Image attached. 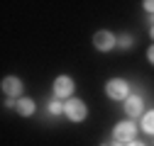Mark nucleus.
Here are the masks:
<instances>
[{"instance_id": "4", "label": "nucleus", "mask_w": 154, "mask_h": 146, "mask_svg": "<svg viewBox=\"0 0 154 146\" xmlns=\"http://www.w3.org/2000/svg\"><path fill=\"white\" fill-rule=\"evenodd\" d=\"M64 117H66L69 122H73V124L86 122V119H88V105H86V100H81V98L66 100V102H64Z\"/></svg>"}, {"instance_id": "6", "label": "nucleus", "mask_w": 154, "mask_h": 146, "mask_svg": "<svg viewBox=\"0 0 154 146\" xmlns=\"http://www.w3.org/2000/svg\"><path fill=\"white\" fill-rule=\"evenodd\" d=\"M0 90H3V95L8 100H20L25 95V83L20 76H5L0 80Z\"/></svg>"}, {"instance_id": "5", "label": "nucleus", "mask_w": 154, "mask_h": 146, "mask_svg": "<svg viewBox=\"0 0 154 146\" xmlns=\"http://www.w3.org/2000/svg\"><path fill=\"white\" fill-rule=\"evenodd\" d=\"M134 139H137V124H134V119H122L112 127V141L130 144Z\"/></svg>"}, {"instance_id": "11", "label": "nucleus", "mask_w": 154, "mask_h": 146, "mask_svg": "<svg viewBox=\"0 0 154 146\" xmlns=\"http://www.w3.org/2000/svg\"><path fill=\"white\" fill-rule=\"evenodd\" d=\"M47 115H49V117H61V115H64V100L51 98V100L47 102Z\"/></svg>"}, {"instance_id": "9", "label": "nucleus", "mask_w": 154, "mask_h": 146, "mask_svg": "<svg viewBox=\"0 0 154 146\" xmlns=\"http://www.w3.org/2000/svg\"><path fill=\"white\" fill-rule=\"evenodd\" d=\"M140 129H142L144 134L154 136V107H152V110H147V112L142 115V119H140Z\"/></svg>"}, {"instance_id": "13", "label": "nucleus", "mask_w": 154, "mask_h": 146, "mask_svg": "<svg viewBox=\"0 0 154 146\" xmlns=\"http://www.w3.org/2000/svg\"><path fill=\"white\" fill-rule=\"evenodd\" d=\"M144 56H147V61H149V63L154 66V44H152V46L147 49V54H144Z\"/></svg>"}, {"instance_id": "8", "label": "nucleus", "mask_w": 154, "mask_h": 146, "mask_svg": "<svg viewBox=\"0 0 154 146\" xmlns=\"http://www.w3.org/2000/svg\"><path fill=\"white\" fill-rule=\"evenodd\" d=\"M8 107H12L20 117H32V115L37 112V102H34L32 98H27V95H22L20 100H10Z\"/></svg>"}, {"instance_id": "14", "label": "nucleus", "mask_w": 154, "mask_h": 146, "mask_svg": "<svg viewBox=\"0 0 154 146\" xmlns=\"http://www.w3.org/2000/svg\"><path fill=\"white\" fill-rule=\"evenodd\" d=\"M127 146H147V144H144V141H137V139H134V141H130Z\"/></svg>"}, {"instance_id": "2", "label": "nucleus", "mask_w": 154, "mask_h": 146, "mask_svg": "<svg viewBox=\"0 0 154 146\" xmlns=\"http://www.w3.org/2000/svg\"><path fill=\"white\" fill-rule=\"evenodd\" d=\"M51 98H56V100H71V98H76V80L69 76V73H59V76L54 78V83H51Z\"/></svg>"}, {"instance_id": "10", "label": "nucleus", "mask_w": 154, "mask_h": 146, "mask_svg": "<svg viewBox=\"0 0 154 146\" xmlns=\"http://www.w3.org/2000/svg\"><path fill=\"white\" fill-rule=\"evenodd\" d=\"M134 44H137V39H134L130 32L118 34V49H120V51H130V49H134Z\"/></svg>"}, {"instance_id": "15", "label": "nucleus", "mask_w": 154, "mask_h": 146, "mask_svg": "<svg viewBox=\"0 0 154 146\" xmlns=\"http://www.w3.org/2000/svg\"><path fill=\"white\" fill-rule=\"evenodd\" d=\"M147 25H149V27H154V15H147Z\"/></svg>"}, {"instance_id": "12", "label": "nucleus", "mask_w": 154, "mask_h": 146, "mask_svg": "<svg viewBox=\"0 0 154 146\" xmlns=\"http://www.w3.org/2000/svg\"><path fill=\"white\" fill-rule=\"evenodd\" d=\"M142 7H144V12H147V15H154V0H144Z\"/></svg>"}, {"instance_id": "16", "label": "nucleus", "mask_w": 154, "mask_h": 146, "mask_svg": "<svg viewBox=\"0 0 154 146\" xmlns=\"http://www.w3.org/2000/svg\"><path fill=\"white\" fill-rule=\"evenodd\" d=\"M149 39H152V44H154V27H149Z\"/></svg>"}, {"instance_id": "1", "label": "nucleus", "mask_w": 154, "mask_h": 146, "mask_svg": "<svg viewBox=\"0 0 154 146\" xmlns=\"http://www.w3.org/2000/svg\"><path fill=\"white\" fill-rule=\"evenodd\" d=\"M103 93H105V98H108V100H122V102H125V100L130 98V93H132V85H130V80H127V78L112 76V78H108V80H105Z\"/></svg>"}, {"instance_id": "7", "label": "nucleus", "mask_w": 154, "mask_h": 146, "mask_svg": "<svg viewBox=\"0 0 154 146\" xmlns=\"http://www.w3.org/2000/svg\"><path fill=\"white\" fill-rule=\"evenodd\" d=\"M122 110H125L127 119H142V115L147 112V102L140 93H130V98L122 102Z\"/></svg>"}, {"instance_id": "17", "label": "nucleus", "mask_w": 154, "mask_h": 146, "mask_svg": "<svg viewBox=\"0 0 154 146\" xmlns=\"http://www.w3.org/2000/svg\"><path fill=\"white\" fill-rule=\"evenodd\" d=\"M100 146H110V141H103V144H100Z\"/></svg>"}, {"instance_id": "3", "label": "nucleus", "mask_w": 154, "mask_h": 146, "mask_svg": "<svg viewBox=\"0 0 154 146\" xmlns=\"http://www.w3.org/2000/svg\"><path fill=\"white\" fill-rule=\"evenodd\" d=\"M91 44L98 54H110V51L118 49V34L110 32V29H98V32H93Z\"/></svg>"}]
</instances>
